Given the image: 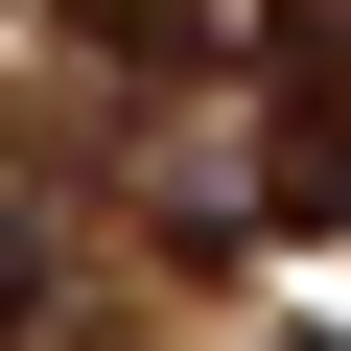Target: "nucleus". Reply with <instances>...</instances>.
<instances>
[{
  "mask_svg": "<svg viewBox=\"0 0 351 351\" xmlns=\"http://www.w3.org/2000/svg\"><path fill=\"white\" fill-rule=\"evenodd\" d=\"M0 328H47V258H24V234H0Z\"/></svg>",
  "mask_w": 351,
  "mask_h": 351,
  "instance_id": "7ed1b4c3",
  "label": "nucleus"
},
{
  "mask_svg": "<svg viewBox=\"0 0 351 351\" xmlns=\"http://www.w3.org/2000/svg\"><path fill=\"white\" fill-rule=\"evenodd\" d=\"M258 234H351V71L281 94V141H258Z\"/></svg>",
  "mask_w": 351,
  "mask_h": 351,
  "instance_id": "f257e3e1",
  "label": "nucleus"
},
{
  "mask_svg": "<svg viewBox=\"0 0 351 351\" xmlns=\"http://www.w3.org/2000/svg\"><path fill=\"white\" fill-rule=\"evenodd\" d=\"M71 24H94V47H141V71H164V47H211V0H71Z\"/></svg>",
  "mask_w": 351,
  "mask_h": 351,
  "instance_id": "f03ea898",
  "label": "nucleus"
}]
</instances>
